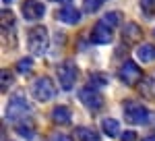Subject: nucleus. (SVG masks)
<instances>
[{"mask_svg":"<svg viewBox=\"0 0 155 141\" xmlns=\"http://www.w3.org/2000/svg\"><path fill=\"white\" fill-rule=\"evenodd\" d=\"M122 114H124V120L130 122V125H149L151 118H153V114L141 102H134V100L122 102Z\"/></svg>","mask_w":155,"mask_h":141,"instance_id":"1","label":"nucleus"},{"mask_svg":"<svg viewBox=\"0 0 155 141\" xmlns=\"http://www.w3.org/2000/svg\"><path fill=\"white\" fill-rule=\"evenodd\" d=\"M50 37H48V29L44 25H35L27 31V48H29V54L33 56H41L46 50H48Z\"/></svg>","mask_w":155,"mask_h":141,"instance_id":"2","label":"nucleus"},{"mask_svg":"<svg viewBox=\"0 0 155 141\" xmlns=\"http://www.w3.org/2000/svg\"><path fill=\"white\" fill-rule=\"evenodd\" d=\"M31 95L37 102H50L56 95V83L52 81L48 75H41L31 83Z\"/></svg>","mask_w":155,"mask_h":141,"instance_id":"3","label":"nucleus"},{"mask_svg":"<svg viewBox=\"0 0 155 141\" xmlns=\"http://www.w3.org/2000/svg\"><path fill=\"white\" fill-rule=\"evenodd\" d=\"M29 112H31V106L23 94H12L8 98V104H6V118L8 120H21Z\"/></svg>","mask_w":155,"mask_h":141,"instance_id":"4","label":"nucleus"},{"mask_svg":"<svg viewBox=\"0 0 155 141\" xmlns=\"http://www.w3.org/2000/svg\"><path fill=\"white\" fill-rule=\"evenodd\" d=\"M118 77L124 85L137 87V85L141 83V79H143V70H141V67H139L134 60H124V64H122L120 70H118Z\"/></svg>","mask_w":155,"mask_h":141,"instance_id":"5","label":"nucleus"},{"mask_svg":"<svg viewBox=\"0 0 155 141\" xmlns=\"http://www.w3.org/2000/svg\"><path fill=\"white\" fill-rule=\"evenodd\" d=\"M79 100H81V104H85V108L91 110V112H97V110L104 108V95H101V91L97 89L95 85L83 87V89L79 91Z\"/></svg>","mask_w":155,"mask_h":141,"instance_id":"6","label":"nucleus"},{"mask_svg":"<svg viewBox=\"0 0 155 141\" xmlns=\"http://www.w3.org/2000/svg\"><path fill=\"white\" fill-rule=\"evenodd\" d=\"M77 77H79V69H77V64L72 60H64L58 67V83L64 91H68V89L74 87Z\"/></svg>","mask_w":155,"mask_h":141,"instance_id":"7","label":"nucleus"},{"mask_svg":"<svg viewBox=\"0 0 155 141\" xmlns=\"http://www.w3.org/2000/svg\"><path fill=\"white\" fill-rule=\"evenodd\" d=\"M21 15L25 17V21H39L46 15V6L37 0H25L21 4Z\"/></svg>","mask_w":155,"mask_h":141,"instance_id":"8","label":"nucleus"},{"mask_svg":"<svg viewBox=\"0 0 155 141\" xmlns=\"http://www.w3.org/2000/svg\"><path fill=\"white\" fill-rule=\"evenodd\" d=\"M112 40H114V29L99 21V23L93 27V31H91V42H93V44H99V46H106Z\"/></svg>","mask_w":155,"mask_h":141,"instance_id":"9","label":"nucleus"},{"mask_svg":"<svg viewBox=\"0 0 155 141\" xmlns=\"http://www.w3.org/2000/svg\"><path fill=\"white\" fill-rule=\"evenodd\" d=\"M56 19L62 21V23H66V25H77V23H81V11L71 6V4H66V6H62L56 12Z\"/></svg>","mask_w":155,"mask_h":141,"instance_id":"10","label":"nucleus"},{"mask_svg":"<svg viewBox=\"0 0 155 141\" xmlns=\"http://www.w3.org/2000/svg\"><path fill=\"white\" fill-rule=\"evenodd\" d=\"M141 37H143V29L134 23V21L124 23V27H122V40H124L126 44H134V42H139Z\"/></svg>","mask_w":155,"mask_h":141,"instance_id":"11","label":"nucleus"},{"mask_svg":"<svg viewBox=\"0 0 155 141\" xmlns=\"http://www.w3.org/2000/svg\"><path fill=\"white\" fill-rule=\"evenodd\" d=\"M137 89L141 91V95H143V98L153 100V98H155V73L145 75L143 79H141V83L137 85Z\"/></svg>","mask_w":155,"mask_h":141,"instance_id":"12","label":"nucleus"},{"mask_svg":"<svg viewBox=\"0 0 155 141\" xmlns=\"http://www.w3.org/2000/svg\"><path fill=\"white\" fill-rule=\"evenodd\" d=\"M52 120H54L56 125H68L72 120L71 108H66V106H56V108L52 110Z\"/></svg>","mask_w":155,"mask_h":141,"instance_id":"13","label":"nucleus"},{"mask_svg":"<svg viewBox=\"0 0 155 141\" xmlns=\"http://www.w3.org/2000/svg\"><path fill=\"white\" fill-rule=\"evenodd\" d=\"M137 58L141 62H153L155 60V46L153 44H141L137 48Z\"/></svg>","mask_w":155,"mask_h":141,"instance_id":"14","label":"nucleus"},{"mask_svg":"<svg viewBox=\"0 0 155 141\" xmlns=\"http://www.w3.org/2000/svg\"><path fill=\"white\" fill-rule=\"evenodd\" d=\"M101 131L106 133L107 137H118L120 135V122L116 120V118H104L101 120Z\"/></svg>","mask_w":155,"mask_h":141,"instance_id":"15","label":"nucleus"},{"mask_svg":"<svg viewBox=\"0 0 155 141\" xmlns=\"http://www.w3.org/2000/svg\"><path fill=\"white\" fill-rule=\"evenodd\" d=\"M15 131H17L21 137H25V139H31V137L35 135V125H33L31 120H21V122L15 125Z\"/></svg>","mask_w":155,"mask_h":141,"instance_id":"16","label":"nucleus"},{"mask_svg":"<svg viewBox=\"0 0 155 141\" xmlns=\"http://www.w3.org/2000/svg\"><path fill=\"white\" fill-rule=\"evenodd\" d=\"M74 137H79V141H101V137L93 129H89V127H77L74 129Z\"/></svg>","mask_w":155,"mask_h":141,"instance_id":"17","label":"nucleus"},{"mask_svg":"<svg viewBox=\"0 0 155 141\" xmlns=\"http://www.w3.org/2000/svg\"><path fill=\"white\" fill-rule=\"evenodd\" d=\"M15 70L21 73V75H29L33 70V58L31 56H25V58H19L17 64H15Z\"/></svg>","mask_w":155,"mask_h":141,"instance_id":"18","label":"nucleus"},{"mask_svg":"<svg viewBox=\"0 0 155 141\" xmlns=\"http://www.w3.org/2000/svg\"><path fill=\"white\" fill-rule=\"evenodd\" d=\"M122 21H124V17H122V12H120V11H112V12H107L106 17L101 19V23H106L107 27H112V29H114V27H118Z\"/></svg>","mask_w":155,"mask_h":141,"instance_id":"19","label":"nucleus"},{"mask_svg":"<svg viewBox=\"0 0 155 141\" xmlns=\"http://www.w3.org/2000/svg\"><path fill=\"white\" fill-rule=\"evenodd\" d=\"M12 83H15V75L8 69H2L0 70V87H2V91H6L8 87H12Z\"/></svg>","mask_w":155,"mask_h":141,"instance_id":"20","label":"nucleus"},{"mask_svg":"<svg viewBox=\"0 0 155 141\" xmlns=\"http://www.w3.org/2000/svg\"><path fill=\"white\" fill-rule=\"evenodd\" d=\"M104 2H106V0H83L85 11H87V12H95V11H99Z\"/></svg>","mask_w":155,"mask_h":141,"instance_id":"21","label":"nucleus"},{"mask_svg":"<svg viewBox=\"0 0 155 141\" xmlns=\"http://www.w3.org/2000/svg\"><path fill=\"white\" fill-rule=\"evenodd\" d=\"M141 9H143V12H145V15H153L155 0H141Z\"/></svg>","mask_w":155,"mask_h":141,"instance_id":"22","label":"nucleus"},{"mask_svg":"<svg viewBox=\"0 0 155 141\" xmlns=\"http://www.w3.org/2000/svg\"><path fill=\"white\" fill-rule=\"evenodd\" d=\"M106 83H107V77L99 75V73H95V75L91 77V85H95V87H99V85H106Z\"/></svg>","mask_w":155,"mask_h":141,"instance_id":"23","label":"nucleus"},{"mask_svg":"<svg viewBox=\"0 0 155 141\" xmlns=\"http://www.w3.org/2000/svg\"><path fill=\"white\" fill-rule=\"evenodd\" d=\"M122 141H137V133L134 131H124V135L120 137Z\"/></svg>","mask_w":155,"mask_h":141,"instance_id":"24","label":"nucleus"},{"mask_svg":"<svg viewBox=\"0 0 155 141\" xmlns=\"http://www.w3.org/2000/svg\"><path fill=\"white\" fill-rule=\"evenodd\" d=\"M54 141H72L71 137H68V135H56V139Z\"/></svg>","mask_w":155,"mask_h":141,"instance_id":"25","label":"nucleus"},{"mask_svg":"<svg viewBox=\"0 0 155 141\" xmlns=\"http://www.w3.org/2000/svg\"><path fill=\"white\" fill-rule=\"evenodd\" d=\"M143 141H155V135H149V137H145Z\"/></svg>","mask_w":155,"mask_h":141,"instance_id":"26","label":"nucleus"},{"mask_svg":"<svg viewBox=\"0 0 155 141\" xmlns=\"http://www.w3.org/2000/svg\"><path fill=\"white\" fill-rule=\"evenodd\" d=\"M12 2H17V0H2V4H12Z\"/></svg>","mask_w":155,"mask_h":141,"instance_id":"27","label":"nucleus"},{"mask_svg":"<svg viewBox=\"0 0 155 141\" xmlns=\"http://www.w3.org/2000/svg\"><path fill=\"white\" fill-rule=\"evenodd\" d=\"M50 2H71V0H50Z\"/></svg>","mask_w":155,"mask_h":141,"instance_id":"28","label":"nucleus"},{"mask_svg":"<svg viewBox=\"0 0 155 141\" xmlns=\"http://www.w3.org/2000/svg\"><path fill=\"white\" fill-rule=\"evenodd\" d=\"M153 33H155V31H153Z\"/></svg>","mask_w":155,"mask_h":141,"instance_id":"29","label":"nucleus"}]
</instances>
